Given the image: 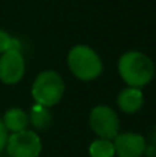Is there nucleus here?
Returning <instances> with one entry per match:
<instances>
[{
    "label": "nucleus",
    "mask_w": 156,
    "mask_h": 157,
    "mask_svg": "<svg viewBox=\"0 0 156 157\" xmlns=\"http://www.w3.org/2000/svg\"><path fill=\"white\" fill-rule=\"evenodd\" d=\"M118 72L129 87L142 88L155 76V65L146 54L141 51H127L119 58Z\"/></svg>",
    "instance_id": "nucleus-1"
},
{
    "label": "nucleus",
    "mask_w": 156,
    "mask_h": 157,
    "mask_svg": "<svg viewBox=\"0 0 156 157\" xmlns=\"http://www.w3.org/2000/svg\"><path fill=\"white\" fill-rule=\"evenodd\" d=\"M10 50H21V44L18 39L13 37L8 32L0 29V55Z\"/></svg>",
    "instance_id": "nucleus-12"
},
{
    "label": "nucleus",
    "mask_w": 156,
    "mask_h": 157,
    "mask_svg": "<svg viewBox=\"0 0 156 157\" xmlns=\"http://www.w3.org/2000/svg\"><path fill=\"white\" fill-rule=\"evenodd\" d=\"M28 116H29V123L36 130H44V128H47L51 124V120H53L49 108H44L41 105H37V103H35L32 106L30 113Z\"/></svg>",
    "instance_id": "nucleus-10"
},
{
    "label": "nucleus",
    "mask_w": 156,
    "mask_h": 157,
    "mask_svg": "<svg viewBox=\"0 0 156 157\" xmlns=\"http://www.w3.org/2000/svg\"><path fill=\"white\" fill-rule=\"evenodd\" d=\"M2 120L6 130L10 131L11 134L26 130L28 124H29V116L19 108H10L4 113Z\"/></svg>",
    "instance_id": "nucleus-9"
},
{
    "label": "nucleus",
    "mask_w": 156,
    "mask_h": 157,
    "mask_svg": "<svg viewBox=\"0 0 156 157\" xmlns=\"http://www.w3.org/2000/svg\"><path fill=\"white\" fill-rule=\"evenodd\" d=\"M144 105V94L141 88L127 87L122 90L118 95V106L122 112L127 114L137 113Z\"/></svg>",
    "instance_id": "nucleus-8"
},
{
    "label": "nucleus",
    "mask_w": 156,
    "mask_h": 157,
    "mask_svg": "<svg viewBox=\"0 0 156 157\" xmlns=\"http://www.w3.org/2000/svg\"><path fill=\"white\" fill-rule=\"evenodd\" d=\"M155 156H156V152H155Z\"/></svg>",
    "instance_id": "nucleus-14"
},
{
    "label": "nucleus",
    "mask_w": 156,
    "mask_h": 157,
    "mask_svg": "<svg viewBox=\"0 0 156 157\" xmlns=\"http://www.w3.org/2000/svg\"><path fill=\"white\" fill-rule=\"evenodd\" d=\"M25 75V58L21 50H10L0 55V81L7 86L19 83Z\"/></svg>",
    "instance_id": "nucleus-6"
},
{
    "label": "nucleus",
    "mask_w": 156,
    "mask_h": 157,
    "mask_svg": "<svg viewBox=\"0 0 156 157\" xmlns=\"http://www.w3.org/2000/svg\"><path fill=\"white\" fill-rule=\"evenodd\" d=\"M113 146L118 157H141L145 153L146 142L141 134L122 132L115 136Z\"/></svg>",
    "instance_id": "nucleus-7"
},
{
    "label": "nucleus",
    "mask_w": 156,
    "mask_h": 157,
    "mask_svg": "<svg viewBox=\"0 0 156 157\" xmlns=\"http://www.w3.org/2000/svg\"><path fill=\"white\" fill-rule=\"evenodd\" d=\"M68 66L72 75L82 81L96 80L104 71L99 55L86 44L72 47L68 54Z\"/></svg>",
    "instance_id": "nucleus-2"
},
{
    "label": "nucleus",
    "mask_w": 156,
    "mask_h": 157,
    "mask_svg": "<svg viewBox=\"0 0 156 157\" xmlns=\"http://www.w3.org/2000/svg\"><path fill=\"white\" fill-rule=\"evenodd\" d=\"M65 83L55 71H43L32 84V97L37 105L53 108L62 99Z\"/></svg>",
    "instance_id": "nucleus-3"
},
{
    "label": "nucleus",
    "mask_w": 156,
    "mask_h": 157,
    "mask_svg": "<svg viewBox=\"0 0 156 157\" xmlns=\"http://www.w3.org/2000/svg\"><path fill=\"white\" fill-rule=\"evenodd\" d=\"M6 149L10 157H39L41 141L35 131L24 130L8 135Z\"/></svg>",
    "instance_id": "nucleus-5"
},
{
    "label": "nucleus",
    "mask_w": 156,
    "mask_h": 157,
    "mask_svg": "<svg viewBox=\"0 0 156 157\" xmlns=\"http://www.w3.org/2000/svg\"><path fill=\"white\" fill-rule=\"evenodd\" d=\"M7 139H8V131L6 130L4 124H3V120L0 119V153L3 152V149H6Z\"/></svg>",
    "instance_id": "nucleus-13"
},
{
    "label": "nucleus",
    "mask_w": 156,
    "mask_h": 157,
    "mask_svg": "<svg viewBox=\"0 0 156 157\" xmlns=\"http://www.w3.org/2000/svg\"><path fill=\"white\" fill-rule=\"evenodd\" d=\"M88 153H90V157H113L115 156L113 141L104 138L96 139L91 142L90 147H88Z\"/></svg>",
    "instance_id": "nucleus-11"
},
{
    "label": "nucleus",
    "mask_w": 156,
    "mask_h": 157,
    "mask_svg": "<svg viewBox=\"0 0 156 157\" xmlns=\"http://www.w3.org/2000/svg\"><path fill=\"white\" fill-rule=\"evenodd\" d=\"M90 128L98 138L115 139L119 134V117L116 112L108 105H97L91 109L88 117Z\"/></svg>",
    "instance_id": "nucleus-4"
}]
</instances>
